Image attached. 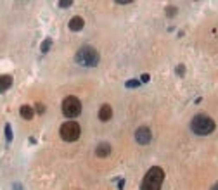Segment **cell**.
Segmentation results:
<instances>
[{"label":"cell","instance_id":"7402d4cb","mask_svg":"<svg viewBox=\"0 0 218 190\" xmlns=\"http://www.w3.org/2000/svg\"><path fill=\"white\" fill-rule=\"evenodd\" d=\"M211 190H218V183H215V185L211 187Z\"/></svg>","mask_w":218,"mask_h":190},{"label":"cell","instance_id":"30bf717a","mask_svg":"<svg viewBox=\"0 0 218 190\" xmlns=\"http://www.w3.org/2000/svg\"><path fill=\"white\" fill-rule=\"evenodd\" d=\"M19 114H21V118L23 119H26V121H30L31 118L35 116V109L31 107V105H21V109H19Z\"/></svg>","mask_w":218,"mask_h":190},{"label":"cell","instance_id":"ba28073f","mask_svg":"<svg viewBox=\"0 0 218 190\" xmlns=\"http://www.w3.org/2000/svg\"><path fill=\"white\" fill-rule=\"evenodd\" d=\"M113 118V107L109 104H104L101 109H99V119L101 121H109Z\"/></svg>","mask_w":218,"mask_h":190},{"label":"cell","instance_id":"44dd1931","mask_svg":"<svg viewBox=\"0 0 218 190\" xmlns=\"http://www.w3.org/2000/svg\"><path fill=\"white\" fill-rule=\"evenodd\" d=\"M14 190H21V185H19V183H14Z\"/></svg>","mask_w":218,"mask_h":190},{"label":"cell","instance_id":"6da1fadb","mask_svg":"<svg viewBox=\"0 0 218 190\" xmlns=\"http://www.w3.org/2000/svg\"><path fill=\"white\" fill-rule=\"evenodd\" d=\"M163 182H165V171L159 166H152L144 176L140 190H161Z\"/></svg>","mask_w":218,"mask_h":190},{"label":"cell","instance_id":"9c48e42d","mask_svg":"<svg viewBox=\"0 0 218 190\" xmlns=\"http://www.w3.org/2000/svg\"><path fill=\"white\" fill-rule=\"evenodd\" d=\"M109 154H111V145L106 144V142H102V144H99L95 147V156L97 157H107Z\"/></svg>","mask_w":218,"mask_h":190},{"label":"cell","instance_id":"7c38bea8","mask_svg":"<svg viewBox=\"0 0 218 190\" xmlns=\"http://www.w3.org/2000/svg\"><path fill=\"white\" fill-rule=\"evenodd\" d=\"M50 47H52V38H45V40L42 41V45H40V52L47 54L50 50Z\"/></svg>","mask_w":218,"mask_h":190},{"label":"cell","instance_id":"d6986e66","mask_svg":"<svg viewBox=\"0 0 218 190\" xmlns=\"http://www.w3.org/2000/svg\"><path fill=\"white\" fill-rule=\"evenodd\" d=\"M37 111L40 112V114H43V112H45V105H43V104H37Z\"/></svg>","mask_w":218,"mask_h":190},{"label":"cell","instance_id":"5b68a950","mask_svg":"<svg viewBox=\"0 0 218 190\" xmlns=\"http://www.w3.org/2000/svg\"><path fill=\"white\" fill-rule=\"evenodd\" d=\"M80 112H82V102H80V99L76 97H66L62 100V114L66 116V118H76V116H80Z\"/></svg>","mask_w":218,"mask_h":190},{"label":"cell","instance_id":"ffe728a7","mask_svg":"<svg viewBox=\"0 0 218 190\" xmlns=\"http://www.w3.org/2000/svg\"><path fill=\"white\" fill-rule=\"evenodd\" d=\"M125 188V178H120V182H118V190H123Z\"/></svg>","mask_w":218,"mask_h":190},{"label":"cell","instance_id":"7a4b0ae2","mask_svg":"<svg viewBox=\"0 0 218 190\" xmlns=\"http://www.w3.org/2000/svg\"><path fill=\"white\" fill-rule=\"evenodd\" d=\"M215 128H216L215 121L206 114H197V116H194L192 121H191V130L194 131L196 135H201V137L213 133Z\"/></svg>","mask_w":218,"mask_h":190},{"label":"cell","instance_id":"8fae6325","mask_svg":"<svg viewBox=\"0 0 218 190\" xmlns=\"http://www.w3.org/2000/svg\"><path fill=\"white\" fill-rule=\"evenodd\" d=\"M11 85H12V76H9V75L0 76V92L2 93L7 92V90L11 88Z\"/></svg>","mask_w":218,"mask_h":190},{"label":"cell","instance_id":"52a82bcc","mask_svg":"<svg viewBox=\"0 0 218 190\" xmlns=\"http://www.w3.org/2000/svg\"><path fill=\"white\" fill-rule=\"evenodd\" d=\"M68 26H69L71 31H80V30H83V26H85V21H83V17H80V16H75V17L69 19Z\"/></svg>","mask_w":218,"mask_h":190},{"label":"cell","instance_id":"9a60e30c","mask_svg":"<svg viewBox=\"0 0 218 190\" xmlns=\"http://www.w3.org/2000/svg\"><path fill=\"white\" fill-rule=\"evenodd\" d=\"M166 12H168V17H173V16L177 14V7H168Z\"/></svg>","mask_w":218,"mask_h":190},{"label":"cell","instance_id":"e0dca14e","mask_svg":"<svg viewBox=\"0 0 218 190\" xmlns=\"http://www.w3.org/2000/svg\"><path fill=\"white\" fill-rule=\"evenodd\" d=\"M73 5V2L69 0V2H59V7L61 9H68V7H71Z\"/></svg>","mask_w":218,"mask_h":190},{"label":"cell","instance_id":"8992f818","mask_svg":"<svg viewBox=\"0 0 218 190\" xmlns=\"http://www.w3.org/2000/svg\"><path fill=\"white\" fill-rule=\"evenodd\" d=\"M135 140H137V144H140V145H147V144L152 140V133H151V130L147 126H140V128H137V131H135Z\"/></svg>","mask_w":218,"mask_h":190},{"label":"cell","instance_id":"2e32d148","mask_svg":"<svg viewBox=\"0 0 218 190\" xmlns=\"http://www.w3.org/2000/svg\"><path fill=\"white\" fill-rule=\"evenodd\" d=\"M184 73H185V66H184V64L177 66V75H178V76H184Z\"/></svg>","mask_w":218,"mask_h":190},{"label":"cell","instance_id":"5bb4252c","mask_svg":"<svg viewBox=\"0 0 218 190\" xmlns=\"http://www.w3.org/2000/svg\"><path fill=\"white\" fill-rule=\"evenodd\" d=\"M125 86L126 88H137V86H140V81L139 80H128V81H125Z\"/></svg>","mask_w":218,"mask_h":190},{"label":"cell","instance_id":"3957f363","mask_svg":"<svg viewBox=\"0 0 218 190\" xmlns=\"http://www.w3.org/2000/svg\"><path fill=\"white\" fill-rule=\"evenodd\" d=\"M99 52L94 49V47H90V45H85V47H82V49L76 52L75 56V61L80 64V66L83 67H94L99 64Z\"/></svg>","mask_w":218,"mask_h":190},{"label":"cell","instance_id":"ac0fdd59","mask_svg":"<svg viewBox=\"0 0 218 190\" xmlns=\"http://www.w3.org/2000/svg\"><path fill=\"white\" fill-rule=\"evenodd\" d=\"M149 80H151V76L147 75V73H144V75L140 76V83H147V81H149Z\"/></svg>","mask_w":218,"mask_h":190},{"label":"cell","instance_id":"4fadbf2b","mask_svg":"<svg viewBox=\"0 0 218 190\" xmlns=\"http://www.w3.org/2000/svg\"><path fill=\"white\" fill-rule=\"evenodd\" d=\"M4 131H5V140H7V144H9V142H12V128H11V124H9V123H5Z\"/></svg>","mask_w":218,"mask_h":190},{"label":"cell","instance_id":"277c9868","mask_svg":"<svg viewBox=\"0 0 218 190\" xmlns=\"http://www.w3.org/2000/svg\"><path fill=\"white\" fill-rule=\"evenodd\" d=\"M59 135H61V138L66 140V142H75V140H78L80 135H82V128H80V124L76 123V121H66V123L61 124Z\"/></svg>","mask_w":218,"mask_h":190}]
</instances>
